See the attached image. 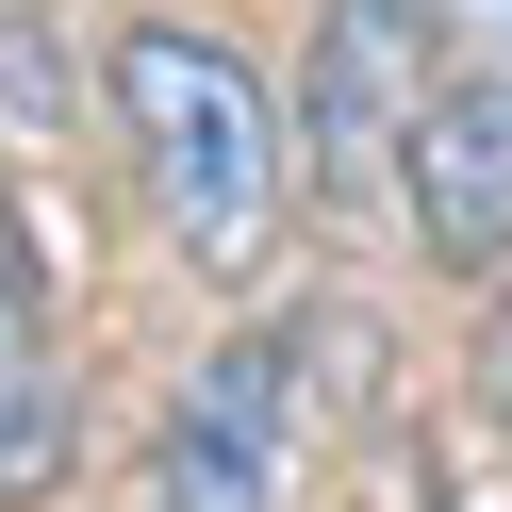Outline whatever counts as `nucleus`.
I'll list each match as a JSON object with an SVG mask.
<instances>
[{
    "instance_id": "nucleus-1",
    "label": "nucleus",
    "mask_w": 512,
    "mask_h": 512,
    "mask_svg": "<svg viewBox=\"0 0 512 512\" xmlns=\"http://www.w3.org/2000/svg\"><path fill=\"white\" fill-rule=\"evenodd\" d=\"M100 100H116V149H133L166 248L199 281H265L281 265V182H298V116L248 83V50L182 34V17H133L100 50Z\"/></svg>"
},
{
    "instance_id": "nucleus-2",
    "label": "nucleus",
    "mask_w": 512,
    "mask_h": 512,
    "mask_svg": "<svg viewBox=\"0 0 512 512\" xmlns=\"http://www.w3.org/2000/svg\"><path fill=\"white\" fill-rule=\"evenodd\" d=\"M430 17L446 0H314V67H298V166L331 182V199H364V182H397L413 116H430Z\"/></svg>"
},
{
    "instance_id": "nucleus-3",
    "label": "nucleus",
    "mask_w": 512,
    "mask_h": 512,
    "mask_svg": "<svg viewBox=\"0 0 512 512\" xmlns=\"http://www.w3.org/2000/svg\"><path fill=\"white\" fill-rule=\"evenodd\" d=\"M397 215L430 265H512V50H463V67L430 83V116H413L397 149Z\"/></svg>"
},
{
    "instance_id": "nucleus-4",
    "label": "nucleus",
    "mask_w": 512,
    "mask_h": 512,
    "mask_svg": "<svg viewBox=\"0 0 512 512\" xmlns=\"http://www.w3.org/2000/svg\"><path fill=\"white\" fill-rule=\"evenodd\" d=\"M281 446H298V364L215 347L166 413V512H281Z\"/></svg>"
},
{
    "instance_id": "nucleus-5",
    "label": "nucleus",
    "mask_w": 512,
    "mask_h": 512,
    "mask_svg": "<svg viewBox=\"0 0 512 512\" xmlns=\"http://www.w3.org/2000/svg\"><path fill=\"white\" fill-rule=\"evenodd\" d=\"M50 446V314H34V281L0 265V479Z\"/></svg>"
},
{
    "instance_id": "nucleus-6",
    "label": "nucleus",
    "mask_w": 512,
    "mask_h": 512,
    "mask_svg": "<svg viewBox=\"0 0 512 512\" xmlns=\"http://www.w3.org/2000/svg\"><path fill=\"white\" fill-rule=\"evenodd\" d=\"M479 397H496V430H512V314L479 331Z\"/></svg>"
},
{
    "instance_id": "nucleus-7",
    "label": "nucleus",
    "mask_w": 512,
    "mask_h": 512,
    "mask_svg": "<svg viewBox=\"0 0 512 512\" xmlns=\"http://www.w3.org/2000/svg\"><path fill=\"white\" fill-rule=\"evenodd\" d=\"M463 17V50H512V0H446Z\"/></svg>"
}]
</instances>
